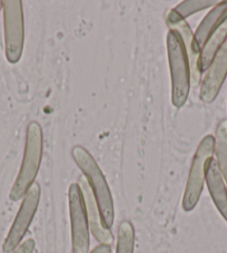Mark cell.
Segmentation results:
<instances>
[{
	"label": "cell",
	"mask_w": 227,
	"mask_h": 253,
	"mask_svg": "<svg viewBox=\"0 0 227 253\" xmlns=\"http://www.w3.org/2000/svg\"><path fill=\"white\" fill-rule=\"evenodd\" d=\"M72 155L78 168L84 173L87 183L93 192L104 226L106 229H111L115 221V207L111 190L102 169L85 147L80 145L73 147Z\"/></svg>",
	"instance_id": "cell-1"
},
{
	"label": "cell",
	"mask_w": 227,
	"mask_h": 253,
	"mask_svg": "<svg viewBox=\"0 0 227 253\" xmlns=\"http://www.w3.org/2000/svg\"><path fill=\"white\" fill-rule=\"evenodd\" d=\"M43 151V134L40 124L36 121L30 122L26 133V145L23 163L14 186L11 187L9 198L12 201L24 199L26 193L35 183L40 168Z\"/></svg>",
	"instance_id": "cell-2"
},
{
	"label": "cell",
	"mask_w": 227,
	"mask_h": 253,
	"mask_svg": "<svg viewBox=\"0 0 227 253\" xmlns=\"http://www.w3.org/2000/svg\"><path fill=\"white\" fill-rule=\"evenodd\" d=\"M166 43L172 78V103L180 108L185 105L189 95L190 68L180 35L169 30Z\"/></svg>",
	"instance_id": "cell-3"
},
{
	"label": "cell",
	"mask_w": 227,
	"mask_h": 253,
	"mask_svg": "<svg viewBox=\"0 0 227 253\" xmlns=\"http://www.w3.org/2000/svg\"><path fill=\"white\" fill-rule=\"evenodd\" d=\"M214 145H215V138L212 135H206L202 139L197 151H196L185 187L184 196H183L182 206L185 212L193 211L197 206L200 194L203 192L207 163L209 160L213 159Z\"/></svg>",
	"instance_id": "cell-4"
},
{
	"label": "cell",
	"mask_w": 227,
	"mask_h": 253,
	"mask_svg": "<svg viewBox=\"0 0 227 253\" xmlns=\"http://www.w3.org/2000/svg\"><path fill=\"white\" fill-rule=\"evenodd\" d=\"M6 57L10 64L18 63L24 50V12L20 0L3 1Z\"/></svg>",
	"instance_id": "cell-5"
},
{
	"label": "cell",
	"mask_w": 227,
	"mask_h": 253,
	"mask_svg": "<svg viewBox=\"0 0 227 253\" xmlns=\"http://www.w3.org/2000/svg\"><path fill=\"white\" fill-rule=\"evenodd\" d=\"M68 207L72 226L73 253H88L89 223L87 219L84 195L78 183L68 189Z\"/></svg>",
	"instance_id": "cell-6"
},
{
	"label": "cell",
	"mask_w": 227,
	"mask_h": 253,
	"mask_svg": "<svg viewBox=\"0 0 227 253\" xmlns=\"http://www.w3.org/2000/svg\"><path fill=\"white\" fill-rule=\"evenodd\" d=\"M39 200H40V186L38 183H34L24 196L16 219L11 225L5 242H3V252H12L23 241L30 224H32V221L34 220V216L36 214Z\"/></svg>",
	"instance_id": "cell-7"
},
{
	"label": "cell",
	"mask_w": 227,
	"mask_h": 253,
	"mask_svg": "<svg viewBox=\"0 0 227 253\" xmlns=\"http://www.w3.org/2000/svg\"><path fill=\"white\" fill-rule=\"evenodd\" d=\"M166 24H167L170 30L176 32L180 35L190 68V85L197 87L200 80H202V71H200L199 65L200 48L196 42L193 30H191L189 23L173 9L166 14Z\"/></svg>",
	"instance_id": "cell-8"
},
{
	"label": "cell",
	"mask_w": 227,
	"mask_h": 253,
	"mask_svg": "<svg viewBox=\"0 0 227 253\" xmlns=\"http://www.w3.org/2000/svg\"><path fill=\"white\" fill-rule=\"evenodd\" d=\"M227 76V41L214 56L200 86L199 97L205 104L215 100Z\"/></svg>",
	"instance_id": "cell-9"
},
{
	"label": "cell",
	"mask_w": 227,
	"mask_h": 253,
	"mask_svg": "<svg viewBox=\"0 0 227 253\" xmlns=\"http://www.w3.org/2000/svg\"><path fill=\"white\" fill-rule=\"evenodd\" d=\"M78 184H79L82 195H84L87 219H88L89 229L91 231V233H93L94 237L97 239V241L100 244H108V246H111L113 243L114 237L111 230L105 228L103 224L97 202H96L95 196L93 194V192H91L84 175L79 178V183H78Z\"/></svg>",
	"instance_id": "cell-10"
},
{
	"label": "cell",
	"mask_w": 227,
	"mask_h": 253,
	"mask_svg": "<svg viewBox=\"0 0 227 253\" xmlns=\"http://www.w3.org/2000/svg\"><path fill=\"white\" fill-rule=\"evenodd\" d=\"M205 182H206L209 194H211L218 212L227 222V186L223 180L215 159L208 161Z\"/></svg>",
	"instance_id": "cell-11"
},
{
	"label": "cell",
	"mask_w": 227,
	"mask_h": 253,
	"mask_svg": "<svg viewBox=\"0 0 227 253\" xmlns=\"http://www.w3.org/2000/svg\"><path fill=\"white\" fill-rule=\"evenodd\" d=\"M227 41V15L223 18L216 28L209 35L206 42L200 50V71L206 72L209 65H211L214 56L220 50V48L224 45Z\"/></svg>",
	"instance_id": "cell-12"
},
{
	"label": "cell",
	"mask_w": 227,
	"mask_h": 253,
	"mask_svg": "<svg viewBox=\"0 0 227 253\" xmlns=\"http://www.w3.org/2000/svg\"><path fill=\"white\" fill-rule=\"evenodd\" d=\"M226 15L227 1H221L203 19L202 23L198 26L197 30H196V33H194L196 42H197L200 50H202L204 43L206 42L209 35L212 34L213 30L216 28V26L221 23Z\"/></svg>",
	"instance_id": "cell-13"
},
{
	"label": "cell",
	"mask_w": 227,
	"mask_h": 253,
	"mask_svg": "<svg viewBox=\"0 0 227 253\" xmlns=\"http://www.w3.org/2000/svg\"><path fill=\"white\" fill-rule=\"evenodd\" d=\"M214 138H215V145H214V153L216 155L215 161L227 186V120H223L217 125Z\"/></svg>",
	"instance_id": "cell-14"
},
{
	"label": "cell",
	"mask_w": 227,
	"mask_h": 253,
	"mask_svg": "<svg viewBox=\"0 0 227 253\" xmlns=\"http://www.w3.org/2000/svg\"><path fill=\"white\" fill-rule=\"evenodd\" d=\"M135 230L129 221H123L118 228L116 253H134Z\"/></svg>",
	"instance_id": "cell-15"
},
{
	"label": "cell",
	"mask_w": 227,
	"mask_h": 253,
	"mask_svg": "<svg viewBox=\"0 0 227 253\" xmlns=\"http://www.w3.org/2000/svg\"><path fill=\"white\" fill-rule=\"evenodd\" d=\"M221 1H216V0H187V1H183L180 5L174 8V11L180 15L182 18H186L191 15L199 12L202 10L207 9V8L215 7Z\"/></svg>",
	"instance_id": "cell-16"
},
{
	"label": "cell",
	"mask_w": 227,
	"mask_h": 253,
	"mask_svg": "<svg viewBox=\"0 0 227 253\" xmlns=\"http://www.w3.org/2000/svg\"><path fill=\"white\" fill-rule=\"evenodd\" d=\"M35 250V241L33 239H27L21 242L12 253H33Z\"/></svg>",
	"instance_id": "cell-17"
},
{
	"label": "cell",
	"mask_w": 227,
	"mask_h": 253,
	"mask_svg": "<svg viewBox=\"0 0 227 253\" xmlns=\"http://www.w3.org/2000/svg\"><path fill=\"white\" fill-rule=\"evenodd\" d=\"M112 252V248L108 244H99L96 248L93 249V251L89 253H111Z\"/></svg>",
	"instance_id": "cell-18"
},
{
	"label": "cell",
	"mask_w": 227,
	"mask_h": 253,
	"mask_svg": "<svg viewBox=\"0 0 227 253\" xmlns=\"http://www.w3.org/2000/svg\"><path fill=\"white\" fill-rule=\"evenodd\" d=\"M3 9V1H0V11Z\"/></svg>",
	"instance_id": "cell-19"
}]
</instances>
